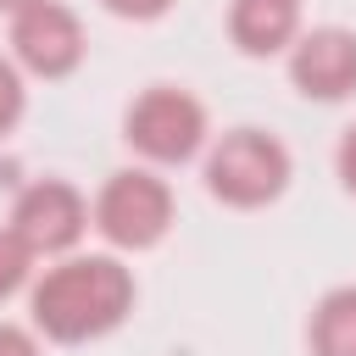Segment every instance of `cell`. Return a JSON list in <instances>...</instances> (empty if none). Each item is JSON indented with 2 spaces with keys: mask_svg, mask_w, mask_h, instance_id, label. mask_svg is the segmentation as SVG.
Segmentation results:
<instances>
[{
  "mask_svg": "<svg viewBox=\"0 0 356 356\" xmlns=\"http://www.w3.org/2000/svg\"><path fill=\"white\" fill-rule=\"evenodd\" d=\"M134 306V278L111 256H78L39 278L33 289V323L50 339H95L122 323Z\"/></svg>",
  "mask_w": 356,
  "mask_h": 356,
  "instance_id": "obj_1",
  "label": "cell"
},
{
  "mask_svg": "<svg viewBox=\"0 0 356 356\" xmlns=\"http://www.w3.org/2000/svg\"><path fill=\"white\" fill-rule=\"evenodd\" d=\"M284 178H289V156H284V145H278L273 134H261V128H234V134H222V145H217L211 161H206V184H211V195L228 200V206H261V200H273V195L284 189Z\"/></svg>",
  "mask_w": 356,
  "mask_h": 356,
  "instance_id": "obj_2",
  "label": "cell"
},
{
  "mask_svg": "<svg viewBox=\"0 0 356 356\" xmlns=\"http://www.w3.org/2000/svg\"><path fill=\"white\" fill-rule=\"evenodd\" d=\"M95 222L111 245H156L172 222V195L150 172H117L95 200Z\"/></svg>",
  "mask_w": 356,
  "mask_h": 356,
  "instance_id": "obj_3",
  "label": "cell"
},
{
  "mask_svg": "<svg viewBox=\"0 0 356 356\" xmlns=\"http://www.w3.org/2000/svg\"><path fill=\"white\" fill-rule=\"evenodd\" d=\"M200 134H206V117H200V106L184 89H145L134 100V111H128V139L145 156H156V161L195 156Z\"/></svg>",
  "mask_w": 356,
  "mask_h": 356,
  "instance_id": "obj_4",
  "label": "cell"
},
{
  "mask_svg": "<svg viewBox=\"0 0 356 356\" xmlns=\"http://www.w3.org/2000/svg\"><path fill=\"white\" fill-rule=\"evenodd\" d=\"M11 44H17L22 67H33V72H44V78H61V72H72L78 56H83V28H78V17H72L67 6L39 0V6L17 11Z\"/></svg>",
  "mask_w": 356,
  "mask_h": 356,
  "instance_id": "obj_5",
  "label": "cell"
},
{
  "mask_svg": "<svg viewBox=\"0 0 356 356\" xmlns=\"http://www.w3.org/2000/svg\"><path fill=\"white\" fill-rule=\"evenodd\" d=\"M83 222H89V211H83L78 189H72V184H56V178L33 184V189L17 200V211H11V234H17L33 256H39V250H67V245L83 234Z\"/></svg>",
  "mask_w": 356,
  "mask_h": 356,
  "instance_id": "obj_6",
  "label": "cell"
},
{
  "mask_svg": "<svg viewBox=\"0 0 356 356\" xmlns=\"http://www.w3.org/2000/svg\"><path fill=\"white\" fill-rule=\"evenodd\" d=\"M300 95H317V100H339L356 89V33L345 28H312L300 44H295V61H289Z\"/></svg>",
  "mask_w": 356,
  "mask_h": 356,
  "instance_id": "obj_7",
  "label": "cell"
},
{
  "mask_svg": "<svg viewBox=\"0 0 356 356\" xmlns=\"http://www.w3.org/2000/svg\"><path fill=\"white\" fill-rule=\"evenodd\" d=\"M228 28H234L239 50L267 56V50H278V44L295 39V0H234Z\"/></svg>",
  "mask_w": 356,
  "mask_h": 356,
  "instance_id": "obj_8",
  "label": "cell"
},
{
  "mask_svg": "<svg viewBox=\"0 0 356 356\" xmlns=\"http://www.w3.org/2000/svg\"><path fill=\"white\" fill-rule=\"evenodd\" d=\"M312 350L317 356H356V284L334 289L312 312Z\"/></svg>",
  "mask_w": 356,
  "mask_h": 356,
  "instance_id": "obj_9",
  "label": "cell"
},
{
  "mask_svg": "<svg viewBox=\"0 0 356 356\" xmlns=\"http://www.w3.org/2000/svg\"><path fill=\"white\" fill-rule=\"evenodd\" d=\"M28 256H33V250H28L11 228H0V295H11V289L28 278Z\"/></svg>",
  "mask_w": 356,
  "mask_h": 356,
  "instance_id": "obj_10",
  "label": "cell"
},
{
  "mask_svg": "<svg viewBox=\"0 0 356 356\" xmlns=\"http://www.w3.org/2000/svg\"><path fill=\"white\" fill-rule=\"evenodd\" d=\"M17 117H22V83H17L11 61H0V134H6Z\"/></svg>",
  "mask_w": 356,
  "mask_h": 356,
  "instance_id": "obj_11",
  "label": "cell"
},
{
  "mask_svg": "<svg viewBox=\"0 0 356 356\" xmlns=\"http://www.w3.org/2000/svg\"><path fill=\"white\" fill-rule=\"evenodd\" d=\"M0 356H39V345L22 334V328H11V323H0Z\"/></svg>",
  "mask_w": 356,
  "mask_h": 356,
  "instance_id": "obj_12",
  "label": "cell"
},
{
  "mask_svg": "<svg viewBox=\"0 0 356 356\" xmlns=\"http://www.w3.org/2000/svg\"><path fill=\"white\" fill-rule=\"evenodd\" d=\"M339 178L356 195V128H345V139H339Z\"/></svg>",
  "mask_w": 356,
  "mask_h": 356,
  "instance_id": "obj_13",
  "label": "cell"
},
{
  "mask_svg": "<svg viewBox=\"0 0 356 356\" xmlns=\"http://www.w3.org/2000/svg\"><path fill=\"white\" fill-rule=\"evenodd\" d=\"M106 6H111L117 17H161L172 0H106Z\"/></svg>",
  "mask_w": 356,
  "mask_h": 356,
  "instance_id": "obj_14",
  "label": "cell"
},
{
  "mask_svg": "<svg viewBox=\"0 0 356 356\" xmlns=\"http://www.w3.org/2000/svg\"><path fill=\"white\" fill-rule=\"evenodd\" d=\"M28 6H39V0H0V11H28Z\"/></svg>",
  "mask_w": 356,
  "mask_h": 356,
  "instance_id": "obj_15",
  "label": "cell"
}]
</instances>
